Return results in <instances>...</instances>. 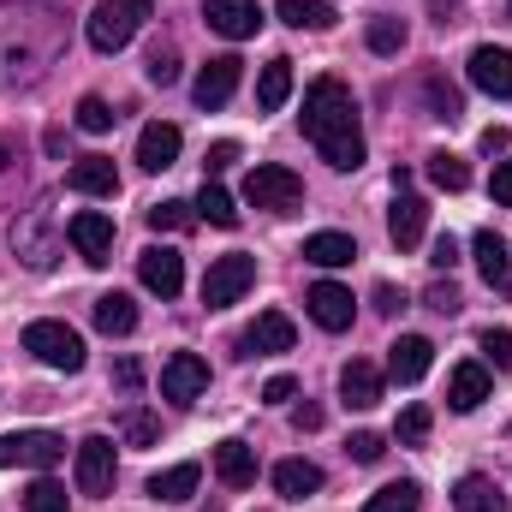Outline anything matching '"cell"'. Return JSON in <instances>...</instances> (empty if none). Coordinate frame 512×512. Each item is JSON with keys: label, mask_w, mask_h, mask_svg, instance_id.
Returning a JSON list of instances; mask_svg holds the SVG:
<instances>
[{"label": "cell", "mask_w": 512, "mask_h": 512, "mask_svg": "<svg viewBox=\"0 0 512 512\" xmlns=\"http://www.w3.org/2000/svg\"><path fill=\"white\" fill-rule=\"evenodd\" d=\"M66 54V12L48 0H0V84L30 90Z\"/></svg>", "instance_id": "6da1fadb"}, {"label": "cell", "mask_w": 512, "mask_h": 512, "mask_svg": "<svg viewBox=\"0 0 512 512\" xmlns=\"http://www.w3.org/2000/svg\"><path fill=\"white\" fill-rule=\"evenodd\" d=\"M304 137L316 143V155L334 173H358L364 167V126H358V102L340 78H316L304 90Z\"/></svg>", "instance_id": "7a4b0ae2"}, {"label": "cell", "mask_w": 512, "mask_h": 512, "mask_svg": "<svg viewBox=\"0 0 512 512\" xmlns=\"http://www.w3.org/2000/svg\"><path fill=\"white\" fill-rule=\"evenodd\" d=\"M149 0H96V12H90V24H84V36H90V48L96 54H120L131 36L149 24Z\"/></svg>", "instance_id": "3957f363"}, {"label": "cell", "mask_w": 512, "mask_h": 512, "mask_svg": "<svg viewBox=\"0 0 512 512\" xmlns=\"http://www.w3.org/2000/svg\"><path fill=\"white\" fill-rule=\"evenodd\" d=\"M245 203H251V209H268V215H292V209H304V179H298L292 167H280V161L251 167Z\"/></svg>", "instance_id": "277c9868"}, {"label": "cell", "mask_w": 512, "mask_h": 512, "mask_svg": "<svg viewBox=\"0 0 512 512\" xmlns=\"http://www.w3.org/2000/svg\"><path fill=\"white\" fill-rule=\"evenodd\" d=\"M12 251L24 256L30 268H54L60 262V233H54V203L48 197L12 221Z\"/></svg>", "instance_id": "5b68a950"}, {"label": "cell", "mask_w": 512, "mask_h": 512, "mask_svg": "<svg viewBox=\"0 0 512 512\" xmlns=\"http://www.w3.org/2000/svg\"><path fill=\"white\" fill-rule=\"evenodd\" d=\"M24 352H30L36 364H48V370H66V376L84 370V340H78L66 322H48V316L24 328Z\"/></svg>", "instance_id": "8992f818"}, {"label": "cell", "mask_w": 512, "mask_h": 512, "mask_svg": "<svg viewBox=\"0 0 512 512\" xmlns=\"http://www.w3.org/2000/svg\"><path fill=\"white\" fill-rule=\"evenodd\" d=\"M251 286H256V256H245V251L215 256L209 274H203V304H209V310H227V304H239Z\"/></svg>", "instance_id": "52a82bcc"}, {"label": "cell", "mask_w": 512, "mask_h": 512, "mask_svg": "<svg viewBox=\"0 0 512 512\" xmlns=\"http://www.w3.org/2000/svg\"><path fill=\"white\" fill-rule=\"evenodd\" d=\"M60 459H66V441L48 435V429H12V435H0V471H12V465L54 471Z\"/></svg>", "instance_id": "ba28073f"}, {"label": "cell", "mask_w": 512, "mask_h": 512, "mask_svg": "<svg viewBox=\"0 0 512 512\" xmlns=\"http://www.w3.org/2000/svg\"><path fill=\"white\" fill-rule=\"evenodd\" d=\"M203 387H209V364H203L197 352H173V358L161 364V399H173V405H197Z\"/></svg>", "instance_id": "9c48e42d"}, {"label": "cell", "mask_w": 512, "mask_h": 512, "mask_svg": "<svg viewBox=\"0 0 512 512\" xmlns=\"http://www.w3.org/2000/svg\"><path fill=\"white\" fill-rule=\"evenodd\" d=\"M78 495H114V441L108 435H90L78 441Z\"/></svg>", "instance_id": "30bf717a"}, {"label": "cell", "mask_w": 512, "mask_h": 512, "mask_svg": "<svg viewBox=\"0 0 512 512\" xmlns=\"http://www.w3.org/2000/svg\"><path fill=\"white\" fill-rule=\"evenodd\" d=\"M239 72H245V60H239V54L209 60V66L197 72V84H191L197 108H203V114H209V108H227V102H233V90H239Z\"/></svg>", "instance_id": "8fae6325"}, {"label": "cell", "mask_w": 512, "mask_h": 512, "mask_svg": "<svg viewBox=\"0 0 512 512\" xmlns=\"http://www.w3.org/2000/svg\"><path fill=\"white\" fill-rule=\"evenodd\" d=\"M304 310H310V322L316 328H328V334H346L352 328V292L346 286H334V280H316L310 292H304Z\"/></svg>", "instance_id": "7c38bea8"}, {"label": "cell", "mask_w": 512, "mask_h": 512, "mask_svg": "<svg viewBox=\"0 0 512 512\" xmlns=\"http://www.w3.org/2000/svg\"><path fill=\"white\" fill-rule=\"evenodd\" d=\"M66 239L78 245V256H84L90 268H102V262H114V221H108L102 209H84V215H72V227H66Z\"/></svg>", "instance_id": "4fadbf2b"}, {"label": "cell", "mask_w": 512, "mask_h": 512, "mask_svg": "<svg viewBox=\"0 0 512 512\" xmlns=\"http://www.w3.org/2000/svg\"><path fill=\"white\" fill-rule=\"evenodd\" d=\"M137 280L155 292V298H179L185 292V256L167 251V245H149L137 256Z\"/></svg>", "instance_id": "5bb4252c"}, {"label": "cell", "mask_w": 512, "mask_h": 512, "mask_svg": "<svg viewBox=\"0 0 512 512\" xmlns=\"http://www.w3.org/2000/svg\"><path fill=\"white\" fill-rule=\"evenodd\" d=\"M292 340H298L292 316H286V310H262L251 328L239 334V352H245V358H268V352H292Z\"/></svg>", "instance_id": "9a60e30c"}, {"label": "cell", "mask_w": 512, "mask_h": 512, "mask_svg": "<svg viewBox=\"0 0 512 512\" xmlns=\"http://www.w3.org/2000/svg\"><path fill=\"white\" fill-rule=\"evenodd\" d=\"M423 227H429V203L417 191H393V209H387V239L399 251H417L423 245Z\"/></svg>", "instance_id": "2e32d148"}, {"label": "cell", "mask_w": 512, "mask_h": 512, "mask_svg": "<svg viewBox=\"0 0 512 512\" xmlns=\"http://www.w3.org/2000/svg\"><path fill=\"white\" fill-rule=\"evenodd\" d=\"M203 18H209V30H221L227 42H245L262 30V6L256 0H203Z\"/></svg>", "instance_id": "e0dca14e"}, {"label": "cell", "mask_w": 512, "mask_h": 512, "mask_svg": "<svg viewBox=\"0 0 512 512\" xmlns=\"http://www.w3.org/2000/svg\"><path fill=\"white\" fill-rule=\"evenodd\" d=\"M429 364H435V346H429L423 334H399V340L387 346V376H393L399 387L423 382V376H429Z\"/></svg>", "instance_id": "ac0fdd59"}, {"label": "cell", "mask_w": 512, "mask_h": 512, "mask_svg": "<svg viewBox=\"0 0 512 512\" xmlns=\"http://www.w3.org/2000/svg\"><path fill=\"white\" fill-rule=\"evenodd\" d=\"M465 72H471V84H477L483 96H495V102H512V54H507V48H477Z\"/></svg>", "instance_id": "d6986e66"}, {"label": "cell", "mask_w": 512, "mask_h": 512, "mask_svg": "<svg viewBox=\"0 0 512 512\" xmlns=\"http://www.w3.org/2000/svg\"><path fill=\"white\" fill-rule=\"evenodd\" d=\"M179 126H167V120H155V126H143L137 137V167H149V173H167L173 161H179Z\"/></svg>", "instance_id": "ffe728a7"}, {"label": "cell", "mask_w": 512, "mask_h": 512, "mask_svg": "<svg viewBox=\"0 0 512 512\" xmlns=\"http://www.w3.org/2000/svg\"><path fill=\"white\" fill-rule=\"evenodd\" d=\"M340 399H346L352 411H370V405H382V370H376L370 358H352V364L340 370Z\"/></svg>", "instance_id": "44dd1931"}, {"label": "cell", "mask_w": 512, "mask_h": 512, "mask_svg": "<svg viewBox=\"0 0 512 512\" xmlns=\"http://www.w3.org/2000/svg\"><path fill=\"white\" fill-rule=\"evenodd\" d=\"M66 185H72V191H84V197H114V191H120V173H114V161H108V155H84V161H72Z\"/></svg>", "instance_id": "7402d4cb"}, {"label": "cell", "mask_w": 512, "mask_h": 512, "mask_svg": "<svg viewBox=\"0 0 512 512\" xmlns=\"http://www.w3.org/2000/svg\"><path fill=\"white\" fill-rule=\"evenodd\" d=\"M215 477H221L227 489H251L256 483V447H245V441H221V447H215Z\"/></svg>", "instance_id": "603a6c76"}, {"label": "cell", "mask_w": 512, "mask_h": 512, "mask_svg": "<svg viewBox=\"0 0 512 512\" xmlns=\"http://www.w3.org/2000/svg\"><path fill=\"white\" fill-rule=\"evenodd\" d=\"M489 399V370L483 364H459L453 376H447V405L453 411H477Z\"/></svg>", "instance_id": "cb8c5ba5"}, {"label": "cell", "mask_w": 512, "mask_h": 512, "mask_svg": "<svg viewBox=\"0 0 512 512\" xmlns=\"http://www.w3.org/2000/svg\"><path fill=\"white\" fill-rule=\"evenodd\" d=\"M453 507L459 512H507V495H501V483H489V477H459V489H453Z\"/></svg>", "instance_id": "d4e9b609"}, {"label": "cell", "mask_w": 512, "mask_h": 512, "mask_svg": "<svg viewBox=\"0 0 512 512\" xmlns=\"http://www.w3.org/2000/svg\"><path fill=\"white\" fill-rule=\"evenodd\" d=\"M286 96H292V60H268L262 78H256V108L262 114H280Z\"/></svg>", "instance_id": "484cf974"}, {"label": "cell", "mask_w": 512, "mask_h": 512, "mask_svg": "<svg viewBox=\"0 0 512 512\" xmlns=\"http://www.w3.org/2000/svg\"><path fill=\"white\" fill-rule=\"evenodd\" d=\"M274 489H280L286 501H304V495L322 489V471H316L310 459H280V465H274Z\"/></svg>", "instance_id": "4316f807"}, {"label": "cell", "mask_w": 512, "mask_h": 512, "mask_svg": "<svg viewBox=\"0 0 512 512\" xmlns=\"http://www.w3.org/2000/svg\"><path fill=\"white\" fill-rule=\"evenodd\" d=\"M471 256H477V268H483L489 286H507L512 256H507V239H501V233H477V239H471Z\"/></svg>", "instance_id": "83f0119b"}, {"label": "cell", "mask_w": 512, "mask_h": 512, "mask_svg": "<svg viewBox=\"0 0 512 512\" xmlns=\"http://www.w3.org/2000/svg\"><path fill=\"white\" fill-rule=\"evenodd\" d=\"M197 483H203V465H173V471H161V477H149V495L155 501H191L197 495Z\"/></svg>", "instance_id": "f1b7e54d"}, {"label": "cell", "mask_w": 512, "mask_h": 512, "mask_svg": "<svg viewBox=\"0 0 512 512\" xmlns=\"http://www.w3.org/2000/svg\"><path fill=\"white\" fill-rule=\"evenodd\" d=\"M352 256H358V245L346 233H310L304 239V262H316V268H346Z\"/></svg>", "instance_id": "f546056e"}, {"label": "cell", "mask_w": 512, "mask_h": 512, "mask_svg": "<svg viewBox=\"0 0 512 512\" xmlns=\"http://www.w3.org/2000/svg\"><path fill=\"white\" fill-rule=\"evenodd\" d=\"M197 221H209V227H239V203L221 191V179H203V191H197Z\"/></svg>", "instance_id": "4dcf8cb0"}, {"label": "cell", "mask_w": 512, "mask_h": 512, "mask_svg": "<svg viewBox=\"0 0 512 512\" xmlns=\"http://www.w3.org/2000/svg\"><path fill=\"white\" fill-rule=\"evenodd\" d=\"M274 12H280V24H292V30H334V6H328V0H280Z\"/></svg>", "instance_id": "1f68e13d"}, {"label": "cell", "mask_w": 512, "mask_h": 512, "mask_svg": "<svg viewBox=\"0 0 512 512\" xmlns=\"http://www.w3.org/2000/svg\"><path fill=\"white\" fill-rule=\"evenodd\" d=\"M96 328L102 334H131L137 328V304H131L126 292H102L96 298Z\"/></svg>", "instance_id": "d6a6232c"}, {"label": "cell", "mask_w": 512, "mask_h": 512, "mask_svg": "<svg viewBox=\"0 0 512 512\" xmlns=\"http://www.w3.org/2000/svg\"><path fill=\"white\" fill-rule=\"evenodd\" d=\"M423 102H429V114H435V120H447V126L465 114V96H459L441 72H429V78H423Z\"/></svg>", "instance_id": "836d02e7"}, {"label": "cell", "mask_w": 512, "mask_h": 512, "mask_svg": "<svg viewBox=\"0 0 512 512\" xmlns=\"http://www.w3.org/2000/svg\"><path fill=\"white\" fill-rule=\"evenodd\" d=\"M423 173H429V179H435L441 191H465V185H471V167H465V161H459L453 149H435Z\"/></svg>", "instance_id": "e575fe53"}, {"label": "cell", "mask_w": 512, "mask_h": 512, "mask_svg": "<svg viewBox=\"0 0 512 512\" xmlns=\"http://www.w3.org/2000/svg\"><path fill=\"white\" fill-rule=\"evenodd\" d=\"M417 507H423V489L417 483H387V489H376L364 501V512H417Z\"/></svg>", "instance_id": "d590c367"}, {"label": "cell", "mask_w": 512, "mask_h": 512, "mask_svg": "<svg viewBox=\"0 0 512 512\" xmlns=\"http://www.w3.org/2000/svg\"><path fill=\"white\" fill-rule=\"evenodd\" d=\"M191 221H197V203H179V197H167V203L149 209V227L155 233H185Z\"/></svg>", "instance_id": "8d00e7d4"}, {"label": "cell", "mask_w": 512, "mask_h": 512, "mask_svg": "<svg viewBox=\"0 0 512 512\" xmlns=\"http://www.w3.org/2000/svg\"><path fill=\"white\" fill-rule=\"evenodd\" d=\"M24 512H66V489H60L54 477H36V483L24 489Z\"/></svg>", "instance_id": "74e56055"}, {"label": "cell", "mask_w": 512, "mask_h": 512, "mask_svg": "<svg viewBox=\"0 0 512 512\" xmlns=\"http://www.w3.org/2000/svg\"><path fill=\"white\" fill-rule=\"evenodd\" d=\"M143 72H149V84H161V90H167V84L179 78V54H173V42H155V48H149V60H143Z\"/></svg>", "instance_id": "f35d334b"}, {"label": "cell", "mask_w": 512, "mask_h": 512, "mask_svg": "<svg viewBox=\"0 0 512 512\" xmlns=\"http://www.w3.org/2000/svg\"><path fill=\"white\" fill-rule=\"evenodd\" d=\"M370 48H376V54H399V48H405V18H370Z\"/></svg>", "instance_id": "ab89813d"}, {"label": "cell", "mask_w": 512, "mask_h": 512, "mask_svg": "<svg viewBox=\"0 0 512 512\" xmlns=\"http://www.w3.org/2000/svg\"><path fill=\"white\" fill-rule=\"evenodd\" d=\"M120 435H126L131 447H149V441H155V435H161V423H155V417H149V411H137V405H131L126 417H120Z\"/></svg>", "instance_id": "60d3db41"}, {"label": "cell", "mask_w": 512, "mask_h": 512, "mask_svg": "<svg viewBox=\"0 0 512 512\" xmlns=\"http://www.w3.org/2000/svg\"><path fill=\"white\" fill-rule=\"evenodd\" d=\"M393 435H399L405 447H417V441L429 435V405H405V411H399V423H393Z\"/></svg>", "instance_id": "b9f144b4"}, {"label": "cell", "mask_w": 512, "mask_h": 512, "mask_svg": "<svg viewBox=\"0 0 512 512\" xmlns=\"http://www.w3.org/2000/svg\"><path fill=\"white\" fill-rule=\"evenodd\" d=\"M114 120H120V114H114L102 96H84V102H78V126L84 131H114Z\"/></svg>", "instance_id": "7bdbcfd3"}, {"label": "cell", "mask_w": 512, "mask_h": 512, "mask_svg": "<svg viewBox=\"0 0 512 512\" xmlns=\"http://www.w3.org/2000/svg\"><path fill=\"white\" fill-rule=\"evenodd\" d=\"M18 191H24V167H18V155H12V149L0 143V209H6V203H12Z\"/></svg>", "instance_id": "ee69618b"}, {"label": "cell", "mask_w": 512, "mask_h": 512, "mask_svg": "<svg viewBox=\"0 0 512 512\" xmlns=\"http://www.w3.org/2000/svg\"><path fill=\"white\" fill-rule=\"evenodd\" d=\"M423 304H429L435 316H459V310H465V298H459V286H453V280H435Z\"/></svg>", "instance_id": "f6af8a7d"}, {"label": "cell", "mask_w": 512, "mask_h": 512, "mask_svg": "<svg viewBox=\"0 0 512 512\" xmlns=\"http://www.w3.org/2000/svg\"><path fill=\"white\" fill-rule=\"evenodd\" d=\"M483 358H489L495 370H512V334L507 328H489V334H483Z\"/></svg>", "instance_id": "bcb514c9"}, {"label": "cell", "mask_w": 512, "mask_h": 512, "mask_svg": "<svg viewBox=\"0 0 512 512\" xmlns=\"http://www.w3.org/2000/svg\"><path fill=\"white\" fill-rule=\"evenodd\" d=\"M233 161H239V143H233V137H221V143L209 149V161H203V179H221Z\"/></svg>", "instance_id": "7dc6e473"}, {"label": "cell", "mask_w": 512, "mask_h": 512, "mask_svg": "<svg viewBox=\"0 0 512 512\" xmlns=\"http://www.w3.org/2000/svg\"><path fill=\"white\" fill-rule=\"evenodd\" d=\"M346 453H352L358 465H376V459L387 453V441H382V435H370V429H364V435H352V441H346Z\"/></svg>", "instance_id": "c3c4849f"}, {"label": "cell", "mask_w": 512, "mask_h": 512, "mask_svg": "<svg viewBox=\"0 0 512 512\" xmlns=\"http://www.w3.org/2000/svg\"><path fill=\"white\" fill-rule=\"evenodd\" d=\"M114 387H120V393H137V387H143V364H137V358H120V364H114Z\"/></svg>", "instance_id": "681fc988"}, {"label": "cell", "mask_w": 512, "mask_h": 512, "mask_svg": "<svg viewBox=\"0 0 512 512\" xmlns=\"http://www.w3.org/2000/svg\"><path fill=\"white\" fill-rule=\"evenodd\" d=\"M489 191H495V203H501V209H512V161H501V167H495Z\"/></svg>", "instance_id": "f907efd6"}, {"label": "cell", "mask_w": 512, "mask_h": 512, "mask_svg": "<svg viewBox=\"0 0 512 512\" xmlns=\"http://www.w3.org/2000/svg\"><path fill=\"white\" fill-rule=\"evenodd\" d=\"M429 262H435L441 274H447V268L459 262V245H453V233H441V239H435V251H429Z\"/></svg>", "instance_id": "816d5d0a"}, {"label": "cell", "mask_w": 512, "mask_h": 512, "mask_svg": "<svg viewBox=\"0 0 512 512\" xmlns=\"http://www.w3.org/2000/svg\"><path fill=\"white\" fill-rule=\"evenodd\" d=\"M292 393H298V382H292V376H274V382L262 387V399H268V405H286Z\"/></svg>", "instance_id": "f5cc1de1"}, {"label": "cell", "mask_w": 512, "mask_h": 512, "mask_svg": "<svg viewBox=\"0 0 512 512\" xmlns=\"http://www.w3.org/2000/svg\"><path fill=\"white\" fill-rule=\"evenodd\" d=\"M429 12H435V24L447 30V24H459V12H465V0H429Z\"/></svg>", "instance_id": "db71d44e"}, {"label": "cell", "mask_w": 512, "mask_h": 512, "mask_svg": "<svg viewBox=\"0 0 512 512\" xmlns=\"http://www.w3.org/2000/svg\"><path fill=\"white\" fill-rule=\"evenodd\" d=\"M292 423H298V429H322V405H298Z\"/></svg>", "instance_id": "11a10c76"}, {"label": "cell", "mask_w": 512, "mask_h": 512, "mask_svg": "<svg viewBox=\"0 0 512 512\" xmlns=\"http://www.w3.org/2000/svg\"><path fill=\"white\" fill-rule=\"evenodd\" d=\"M376 310H387V316H393V310H405V298H399L393 286H376Z\"/></svg>", "instance_id": "9f6ffc18"}, {"label": "cell", "mask_w": 512, "mask_h": 512, "mask_svg": "<svg viewBox=\"0 0 512 512\" xmlns=\"http://www.w3.org/2000/svg\"><path fill=\"white\" fill-rule=\"evenodd\" d=\"M483 149H489V155H495V149H507V126H489V131H483Z\"/></svg>", "instance_id": "6f0895ef"}, {"label": "cell", "mask_w": 512, "mask_h": 512, "mask_svg": "<svg viewBox=\"0 0 512 512\" xmlns=\"http://www.w3.org/2000/svg\"><path fill=\"white\" fill-rule=\"evenodd\" d=\"M507 18H512V6H507Z\"/></svg>", "instance_id": "680465c9"}]
</instances>
